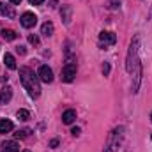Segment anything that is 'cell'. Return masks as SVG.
I'll return each instance as SVG.
<instances>
[{"instance_id":"obj_1","label":"cell","mask_w":152,"mask_h":152,"mask_svg":"<svg viewBox=\"0 0 152 152\" xmlns=\"http://www.w3.org/2000/svg\"><path fill=\"white\" fill-rule=\"evenodd\" d=\"M20 80H21V85L25 87V90L28 92L30 97H39L41 94V85H39V78L28 67H21L20 69Z\"/></svg>"},{"instance_id":"obj_2","label":"cell","mask_w":152,"mask_h":152,"mask_svg":"<svg viewBox=\"0 0 152 152\" xmlns=\"http://www.w3.org/2000/svg\"><path fill=\"white\" fill-rule=\"evenodd\" d=\"M124 131H126V127L124 126H118V127H115L113 131L110 133V136L106 140L104 152H117L118 151V147H120V143L124 140Z\"/></svg>"},{"instance_id":"obj_3","label":"cell","mask_w":152,"mask_h":152,"mask_svg":"<svg viewBox=\"0 0 152 152\" xmlns=\"http://www.w3.org/2000/svg\"><path fill=\"white\" fill-rule=\"evenodd\" d=\"M138 48H140V37L136 36V37L131 41V46H129V51H127V60H126V69H127L129 73L134 69V66H136V62H138V58H136Z\"/></svg>"},{"instance_id":"obj_4","label":"cell","mask_w":152,"mask_h":152,"mask_svg":"<svg viewBox=\"0 0 152 152\" xmlns=\"http://www.w3.org/2000/svg\"><path fill=\"white\" fill-rule=\"evenodd\" d=\"M75 76H76V66L73 62H67V64L64 66V69H62V81L71 83V81L75 80Z\"/></svg>"},{"instance_id":"obj_5","label":"cell","mask_w":152,"mask_h":152,"mask_svg":"<svg viewBox=\"0 0 152 152\" xmlns=\"http://www.w3.org/2000/svg\"><path fill=\"white\" fill-rule=\"evenodd\" d=\"M20 23H21L25 28H32V27H36V23H37V16H36L34 12H23L21 18H20Z\"/></svg>"},{"instance_id":"obj_6","label":"cell","mask_w":152,"mask_h":152,"mask_svg":"<svg viewBox=\"0 0 152 152\" xmlns=\"http://www.w3.org/2000/svg\"><path fill=\"white\" fill-rule=\"evenodd\" d=\"M37 76H39V80L44 81V83H51L53 81V71L48 66H41L37 71Z\"/></svg>"},{"instance_id":"obj_7","label":"cell","mask_w":152,"mask_h":152,"mask_svg":"<svg viewBox=\"0 0 152 152\" xmlns=\"http://www.w3.org/2000/svg\"><path fill=\"white\" fill-rule=\"evenodd\" d=\"M99 42H101V46H112L117 42V36H115L113 32H101L99 34Z\"/></svg>"},{"instance_id":"obj_8","label":"cell","mask_w":152,"mask_h":152,"mask_svg":"<svg viewBox=\"0 0 152 152\" xmlns=\"http://www.w3.org/2000/svg\"><path fill=\"white\" fill-rule=\"evenodd\" d=\"M134 83H133V92H138V87H140V80H142V64L136 62L134 66Z\"/></svg>"},{"instance_id":"obj_9","label":"cell","mask_w":152,"mask_h":152,"mask_svg":"<svg viewBox=\"0 0 152 152\" xmlns=\"http://www.w3.org/2000/svg\"><path fill=\"white\" fill-rule=\"evenodd\" d=\"M0 16H4V18H14L16 12H14V9L11 5H5V4L0 2Z\"/></svg>"},{"instance_id":"obj_10","label":"cell","mask_w":152,"mask_h":152,"mask_svg":"<svg viewBox=\"0 0 152 152\" xmlns=\"http://www.w3.org/2000/svg\"><path fill=\"white\" fill-rule=\"evenodd\" d=\"M2 152H20V145L18 142H4L2 143Z\"/></svg>"},{"instance_id":"obj_11","label":"cell","mask_w":152,"mask_h":152,"mask_svg":"<svg viewBox=\"0 0 152 152\" xmlns=\"http://www.w3.org/2000/svg\"><path fill=\"white\" fill-rule=\"evenodd\" d=\"M75 120H76V112L75 110L69 108V110H66V112L62 113V122H64V124H73Z\"/></svg>"},{"instance_id":"obj_12","label":"cell","mask_w":152,"mask_h":152,"mask_svg":"<svg viewBox=\"0 0 152 152\" xmlns=\"http://www.w3.org/2000/svg\"><path fill=\"white\" fill-rule=\"evenodd\" d=\"M53 30H55V27H53L51 21H46V23H42V27H41V34L46 36V37L53 36Z\"/></svg>"},{"instance_id":"obj_13","label":"cell","mask_w":152,"mask_h":152,"mask_svg":"<svg viewBox=\"0 0 152 152\" xmlns=\"http://www.w3.org/2000/svg\"><path fill=\"white\" fill-rule=\"evenodd\" d=\"M11 97H12V88H11V87L2 88V92H0V101H2V104H4V103H9Z\"/></svg>"},{"instance_id":"obj_14","label":"cell","mask_w":152,"mask_h":152,"mask_svg":"<svg viewBox=\"0 0 152 152\" xmlns=\"http://www.w3.org/2000/svg\"><path fill=\"white\" fill-rule=\"evenodd\" d=\"M12 129H14V124L11 120H7V118L0 120V133H11Z\"/></svg>"},{"instance_id":"obj_15","label":"cell","mask_w":152,"mask_h":152,"mask_svg":"<svg viewBox=\"0 0 152 152\" xmlns=\"http://www.w3.org/2000/svg\"><path fill=\"white\" fill-rule=\"evenodd\" d=\"M71 12H73V9H71L69 5L62 7V11H60V16H62V20H64V23H69V21H71Z\"/></svg>"},{"instance_id":"obj_16","label":"cell","mask_w":152,"mask_h":152,"mask_svg":"<svg viewBox=\"0 0 152 152\" xmlns=\"http://www.w3.org/2000/svg\"><path fill=\"white\" fill-rule=\"evenodd\" d=\"M4 62H5V66H7L9 69H16V60H14V57H12L11 53H5V55H4Z\"/></svg>"},{"instance_id":"obj_17","label":"cell","mask_w":152,"mask_h":152,"mask_svg":"<svg viewBox=\"0 0 152 152\" xmlns=\"http://www.w3.org/2000/svg\"><path fill=\"white\" fill-rule=\"evenodd\" d=\"M2 37L5 39V41H14V39L18 37V34L14 30H11V28H4L2 30Z\"/></svg>"},{"instance_id":"obj_18","label":"cell","mask_w":152,"mask_h":152,"mask_svg":"<svg viewBox=\"0 0 152 152\" xmlns=\"http://www.w3.org/2000/svg\"><path fill=\"white\" fill-rule=\"evenodd\" d=\"M28 134H30V129H28V127H25V129H20L18 133H14V136H16V138H20V140H21V138H27Z\"/></svg>"},{"instance_id":"obj_19","label":"cell","mask_w":152,"mask_h":152,"mask_svg":"<svg viewBox=\"0 0 152 152\" xmlns=\"http://www.w3.org/2000/svg\"><path fill=\"white\" fill-rule=\"evenodd\" d=\"M16 117H18L20 120H28V118H30V113H28L27 110H18Z\"/></svg>"},{"instance_id":"obj_20","label":"cell","mask_w":152,"mask_h":152,"mask_svg":"<svg viewBox=\"0 0 152 152\" xmlns=\"http://www.w3.org/2000/svg\"><path fill=\"white\" fill-rule=\"evenodd\" d=\"M28 42H30V44H34V46H37V44H39V37L36 36V34H30V36H28Z\"/></svg>"},{"instance_id":"obj_21","label":"cell","mask_w":152,"mask_h":152,"mask_svg":"<svg viewBox=\"0 0 152 152\" xmlns=\"http://www.w3.org/2000/svg\"><path fill=\"white\" fill-rule=\"evenodd\" d=\"M120 7V0H110V9H118Z\"/></svg>"},{"instance_id":"obj_22","label":"cell","mask_w":152,"mask_h":152,"mask_svg":"<svg viewBox=\"0 0 152 152\" xmlns=\"http://www.w3.org/2000/svg\"><path fill=\"white\" fill-rule=\"evenodd\" d=\"M50 147H51V149H57V147H58V140H51V142H50Z\"/></svg>"},{"instance_id":"obj_23","label":"cell","mask_w":152,"mask_h":152,"mask_svg":"<svg viewBox=\"0 0 152 152\" xmlns=\"http://www.w3.org/2000/svg\"><path fill=\"white\" fill-rule=\"evenodd\" d=\"M108 73H110V66H108V64H104V66H103V75L106 76Z\"/></svg>"},{"instance_id":"obj_24","label":"cell","mask_w":152,"mask_h":152,"mask_svg":"<svg viewBox=\"0 0 152 152\" xmlns=\"http://www.w3.org/2000/svg\"><path fill=\"white\" fill-rule=\"evenodd\" d=\"M71 133H73V136H80V127H73Z\"/></svg>"},{"instance_id":"obj_25","label":"cell","mask_w":152,"mask_h":152,"mask_svg":"<svg viewBox=\"0 0 152 152\" xmlns=\"http://www.w3.org/2000/svg\"><path fill=\"white\" fill-rule=\"evenodd\" d=\"M28 2H30L32 5H41V4H42L44 0H28Z\"/></svg>"},{"instance_id":"obj_26","label":"cell","mask_w":152,"mask_h":152,"mask_svg":"<svg viewBox=\"0 0 152 152\" xmlns=\"http://www.w3.org/2000/svg\"><path fill=\"white\" fill-rule=\"evenodd\" d=\"M9 2H11V4H20L21 0H9Z\"/></svg>"},{"instance_id":"obj_27","label":"cell","mask_w":152,"mask_h":152,"mask_svg":"<svg viewBox=\"0 0 152 152\" xmlns=\"http://www.w3.org/2000/svg\"><path fill=\"white\" fill-rule=\"evenodd\" d=\"M149 16H152V7H151V12H149Z\"/></svg>"},{"instance_id":"obj_28","label":"cell","mask_w":152,"mask_h":152,"mask_svg":"<svg viewBox=\"0 0 152 152\" xmlns=\"http://www.w3.org/2000/svg\"><path fill=\"white\" fill-rule=\"evenodd\" d=\"M23 152H30V151H23Z\"/></svg>"},{"instance_id":"obj_29","label":"cell","mask_w":152,"mask_h":152,"mask_svg":"<svg viewBox=\"0 0 152 152\" xmlns=\"http://www.w3.org/2000/svg\"><path fill=\"white\" fill-rule=\"evenodd\" d=\"M151 120H152V113H151Z\"/></svg>"},{"instance_id":"obj_30","label":"cell","mask_w":152,"mask_h":152,"mask_svg":"<svg viewBox=\"0 0 152 152\" xmlns=\"http://www.w3.org/2000/svg\"><path fill=\"white\" fill-rule=\"evenodd\" d=\"M0 104H2V101H0Z\"/></svg>"}]
</instances>
